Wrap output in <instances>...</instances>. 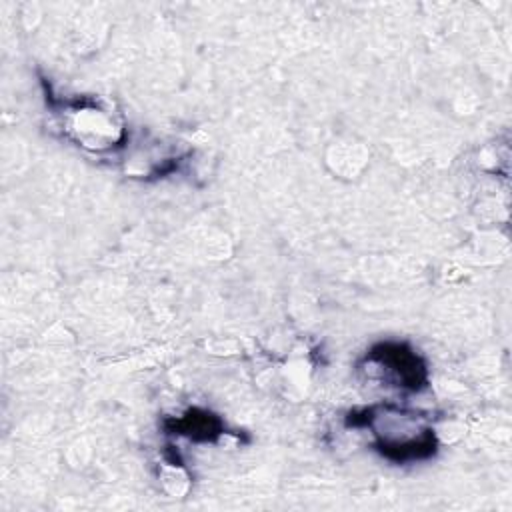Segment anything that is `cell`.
Returning <instances> with one entry per match:
<instances>
[{
    "mask_svg": "<svg viewBox=\"0 0 512 512\" xmlns=\"http://www.w3.org/2000/svg\"><path fill=\"white\" fill-rule=\"evenodd\" d=\"M362 424L370 426L376 436L378 450L390 460H420L434 452L432 428L412 412L394 406H380L366 410Z\"/></svg>",
    "mask_w": 512,
    "mask_h": 512,
    "instance_id": "obj_1",
    "label": "cell"
},
{
    "mask_svg": "<svg viewBox=\"0 0 512 512\" xmlns=\"http://www.w3.org/2000/svg\"><path fill=\"white\" fill-rule=\"evenodd\" d=\"M372 360L386 370L398 386L418 390L426 380V370L420 358L400 344H382L372 350Z\"/></svg>",
    "mask_w": 512,
    "mask_h": 512,
    "instance_id": "obj_2",
    "label": "cell"
}]
</instances>
